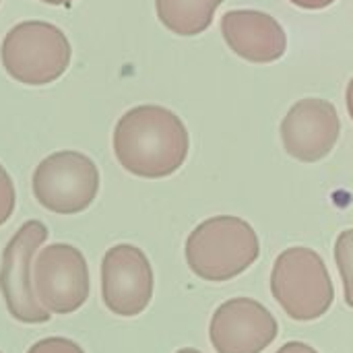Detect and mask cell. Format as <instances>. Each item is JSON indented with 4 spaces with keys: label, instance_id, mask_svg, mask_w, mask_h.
<instances>
[{
    "label": "cell",
    "instance_id": "obj_6",
    "mask_svg": "<svg viewBox=\"0 0 353 353\" xmlns=\"http://www.w3.org/2000/svg\"><path fill=\"white\" fill-rule=\"evenodd\" d=\"M48 240V228L37 221H25L2 252L0 292L10 316L25 325L50 323V310L41 306L31 288V261L37 248Z\"/></svg>",
    "mask_w": 353,
    "mask_h": 353
},
{
    "label": "cell",
    "instance_id": "obj_7",
    "mask_svg": "<svg viewBox=\"0 0 353 353\" xmlns=\"http://www.w3.org/2000/svg\"><path fill=\"white\" fill-rule=\"evenodd\" d=\"M35 296L56 314L77 312L89 298V267L83 252L70 244L46 246L33 263Z\"/></svg>",
    "mask_w": 353,
    "mask_h": 353
},
{
    "label": "cell",
    "instance_id": "obj_17",
    "mask_svg": "<svg viewBox=\"0 0 353 353\" xmlns=\"http://www.w3.org/2000/svg\"><path fill=\"white\" fill-rule=\"evenodd\" d=\"M275 353H319L312 345H306L302 341H292V343H285L279 352Z\"/></svg>",
    "mask_w": 353,
    "mask_h": 353
},
{
    "label": "cell",
    "instance_id": "obj_2",
    "mask_svg": "<svg viewBox=\"0 0 353 353\" xmlns=\"http://www.w3.org/2000/svg\"><path fill=\"white\" fill-rule=\"evenodd\" d=\"M190 271L205 281H230L250 269L261 254L254 228L234 215H217L199 223L184 246Z\"/></svg>",
    "mask_w": 353,
    "mask_h": 353
},
{
    "label": "cell",
    "instance_id": "obj_12",
    "mask_svg": "<svg viewBox=\"0 0 353 353\" xmlns=\"http://www.w3.org/2000/svg\"><path fill=\"white\" fill-rule=\"evenodd\" d=\"M223 0H155L159 21L176 35H199L213 23Z\"/></svg>",
    "mask_w": 353,
    "mask_h": 353
},
{
    "label": "cell",
    "instance_id": "obj_4",
    "mask_svg": "<svg viewBox=\"0 0 353 353\" xmlns=\"http://www.w3.org/2000/svg\"><path fill=\"white\" fill-rule=\"evenodd\" d=\"M70 41L64 31L46 21H23L2 41V66L14 81L31 87L54 83L70 64Z\"/></svg>",
    "mask_w": 353,
    "mask_h": 353
},
{
    "label": "cell",
    "instance_id": "obj_11",
    "mask_svg": "<svg viewBox=\"0 0 353 353\" xmlns=\"http://www.w3.org/2000/svg\"><path fill=\"white\" fill-rule=\"evenodd\" d=\"M228 46L248 62L267 64L288 50V35L277 19L261 10H230L221 19Z\"/></svg>",
    "mask_w": 353,
    "mask_h": 353
},
{
    "label": "cell",
    "instance_id": "obj_18",
    "mask_svg": "<svg viewBox=\"0 0 353 353\" xmlns=\"http://www.w3.org/2000/svg\"><path fill=\"white\" fill-rule=\"evenodd\" d=\"M345 101H347V112H350V116H352V120H353V79L350 81V85H347Z\"/></svg>",
    "mask_w": 353,
    "mask_h": 353
},
{
    "label": "cell",
    "instance_id": "obj_21",
    "mask_svg": "<svg viewBox=\"0 0 353 353\" xmlns=\"http://www.w3.org/2000/svg\"><path fill=\"white\" fill-rule=\"evenodd\" d=\"M0 353H2V352H0Z\"/></svg>",
    "mask_w": 353,
    "mask_h": 353
},
{
    "label": "cell",
    "instance_id": "obj_19",
    "mask_svg": "<svg viewBox=\"0 0 353 353\" xmlns=\"http://www.w3.org/2000/svg\"><path fill=\"white\" fill-rule=\"evenodd\" d=\"M41 2H46V4H52V6H68L72 0H41Z\"/></svg>",
    "mask_w": 353,
    "mask_h": 353
},
{
    "label": "cell",
    "instance_id": "obj_15",
    "mask_svg": "<svg viewBox=\"0 0 353 353\" xmlns=\"http://www.w3.org/2000/svg\"><path fill=\"white\" fill-rule=\"evenodd\" d=\"M27 353H85L74 341L64 337H48L33 343Z\"/></svg>",
    "mask_w": 353,
    "mask_h": 353
},
{
    "label": "cell",
    "instance_id": "obj_14",
    "mask_svg": "<svg viewBox=\"0 0 353 353\" xmlns=\"http://www.w3.org/2000/svg\"><path fill=\"white\" fill-rule=\"evenodd\" d=\"M17 194H14V184L8 176V172L0 165V225H4L12 211H14Z\"/></svg>",
    "mask_w": 353,
    "mask_h": 353
},
{
    "label": "cell",
    "instance_id": "obj_20",
    "mask_svg": "<svg viewBox=\"0 0 353 353\" xmlns=\"http://www.w3.org/2000/svg\"><path fill=\"white\" fill-rule=\"evenodd\" d=\"M176 353H203V352H199V350H194V347H182V350H178Z\"/></svg>",
    "mask_w": 353,
    "mask_h": 353
},
{
    "label": "cell",
    "instance_id": "obj_1",
    "mask_svg": "<svg viewBox=\"0 0 353 353\" xmlns=\"http://www.w3.org/2000/svg\"><path fill=\"white\" fill-rule=\"evenodd\" d=\"M190 139L184 122L163 105H137L114 128V155L118 163L139 178H168L188 155Z\"/></svg>",
    "mask_w": 353,
    "mask_h": 353
},
{
    "label": "cell",
    "instance_id": "obj_3",
    "mask_svg": "<svg viewBox=\"0 0 353 353\" xmlns=\"http://www.w3.org/2000/svg\"><path fill=\"white\" fill-rule=\"evenodd\" d=\"M271 292L296 323H310L329 312L335 300L329 269L319 252L304 246L283 250L271 271Z\"/></svg>",
    "mask_w": 353,
    "mask_h": 353
},
{
    "label": "cell",
    "instance_id": "obj_10",
    "mask_svg": "<svg viewBox=\"0 0 353 353\" xmlns=\"http://www.w3.org/2000/svg\"><path fill=\"white\" fill-rule=\"evenodd\" d=\"M341 120L335 105L327 99L308 97L292 105L281 122L285 151L304 163L327 157L339 141Z\"/></svg>",
    "mask_w": 353,
    "mask_h": 353
},
{
    "label": "cell",
    "instance_id": "obj_8",
    "mask_svg": "<svg viewBox=\"0 0 353 353\" xmlns=\"http://www.w3.org/2000/svg\"><path fill=\"white\" fill-rule=\"evenodd\" d=\"M153 269L147 254L132 244L110 248L101 263V298L118 316H139L153 298Z\"/></svg>",
    "mask_w": 353,
    "mask_h": 353
},
{
    "label": "cell",
    "instance_id": "obj_13",
    "mask_svg": "<svg viewBox=\"0 0 353 353\" xmlns=\"http://www.w3.org/2000/svg\"><path fill=\"white\" fill-rule=\"evenodd\" d=\"M335 263L341 273L345 302L353 308V228L339 234L335 242Z\"/></svg>",
    "mask_w": 353,
    "mask_h": 353
},
{
    "label": "cell",
    "instance_id": "obj_9",
    "mask_svg": "<svg viewBox=\"0 0 353 353\" xmlns=\"http://www.w3.org/2000/svg\"><path fill=\"white\" fill-rule=\"evenodd\" d=\"M279 333L271 310L252 298H232L217 306L209 339L217 353H263Z\"/></svg>",
    "mask_w": 353,
    "mask_h": 353
},
{
    "label": "cell",
    "instance_id": "obj_16",
    "mask_svg": "<svg viewBox=\"0 0 353 353\" xmlns=\"http://www.w3.org/2000/svg\"><path fill=\"white\" fill-rule=\"evenodd\" d=\"M292 4L300 6V8H308V10H319V8H327L331 6L335 0H290Z\"/></svg>",
    "mask_w": 353,
    "mask_h": 353
},
{
    "label": "cell",
    "instance_id": "obj_5",
    "mask_svg": "<svg viewBox=\"0 0 353 353\" xmlns=\"http://www.w3.org/2000/svg\"><path fill=\"white\" fill-rule=\"evenodd\" d=\"M33 194L41 207L58 215L85 211L99 192V170L79 151L48 155L33 172Z\"/></svg>",
    "mask_w": 353,
    "mask_h": 353
}]
</instances>
